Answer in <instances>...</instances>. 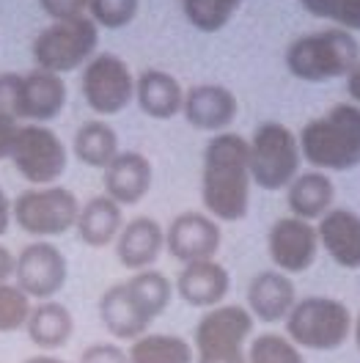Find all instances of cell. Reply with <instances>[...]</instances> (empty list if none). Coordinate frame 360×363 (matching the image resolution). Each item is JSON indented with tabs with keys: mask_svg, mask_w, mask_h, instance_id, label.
<instances>
[{
	"mask_svg": "<svg viewBox=\"0 0 360 363\" xmlns=\"http://www.w3.org/2000/svg\"><path fill=\"white\" fill-rule=\"evenodd\" d=\"M248 363H305V355L286 333L267 330L248 344Z\"/></svg>",
	"mask_w": 360,
	"mask_h": 363,
	"instance_id": "30",
	"label": "cell"
},
{
	"mask_svg": "<svg viewBox=\"0 0 360 363\" xmlns=\"http://www.w3.org/2000/svg\"><path fill=\"white\" fill-rule=\"evenodd\" d=\"M25 330H28L30 344H36L45 352H52V350H61L69 344L72 333H74V317L64 303L45 300V303L30 308Z\"/></svg>",
	"mask_w": 360,
	"mask_h": 363,
	"instance_id": "25",
	"label": "cell"
},
{
	"mask_svg": "<svg viewBox=\"0 0 360 363\" xmlns=\"http://www.w3.org/2000/svg\"><path fill=\"white\" fill-rule=\"evenodd\" d=\"M77 363H130V358H127V350L118 347L116 341H96L80 352Z\"/></svg>",
	"mask_w": 360,
	"mask_h": 363,
	"instance_id": "34",
	"label": "cell"
},
{
	"mask_svg": "<svg viewBox=\"0 0 360 363\" xmlns=\"http://www.w3.org/2000/svg\"><path fill=\"white\" fill-rule=\"evenodd\" d=\"M72 152L83 165L105 171L121 149H118V135L111 124L102 118H91L77 127L74 140H72Z\"/></svg>",
	"mask_w": 360,
	"mask_h": 363,
	"instance_id": "26",
	"label": "cell"
},
{
	"mask_svg": "<svg viewBox=\"0 0 360 363\" xmlns=\"http://www.w3.org/2000/svg\"><path fill=\"white\" fill-rule=\"evenodd\" d=\"M165 250V228L154 218L137 215L127 220L116 240V259L133 272L152 270Z\"/></svg>",
	"mask_w": 360,
	"mask_h": 363,
	"instance_id": "17",
	"label": "cell"
},
{
	"mask_svg": "<svg viewBox=\"0 0 360 363\" xmlns=\"http://www.w3.org/2000/svg\"><path fill=\"white\" fill-rule=\"evenodd\" d=\"M242 0H181L184 20L201 33H218L234 20Z\"/></svg>",
	"mask_w": 360,
	"mask_h": 363,
	"instance_id": "29",
	"label": "cell"
},
{
	"mask_svg": "<svg viewBox=\"0 0 360 363\" xmlns=\"http://www.w3.org/2000/svg\"><path fill=\"white\" fill-rule=\"evenodd\" d=\"M347 94H349L352 105H358L360 108V64L347 74Z\"/></svg>",
	"mask_w": 360,
	"mask_h": 363,
	"instance_id": "41",
	"label": "cell"
},
{
	"mask_svg": "<svg viewBox=\"0 0 360 363\" xmlns=\"http://www.w3.org/2000/svg\"><path fill=\"white\" fill-rule=\"evenodd\" d=\"M319 248L344 270H360V215L347 206H333L319 223Z\"/></svg>",
	"mask_w": 360,
	"mask_h": 363,
	"instance_id": "18",
	"label": "cell"
},
{
	"mask_svg": "<svg viewBox=\"0 0 360 363\" xmlns=\"http://www.w3.org/2000/svg\"><path fill=\"white\" fill-rule=\"evenodd\" d=\"M220 242H223L220 223L206 212H193V209L181 212L165 228V248L181 264L215 259Z\"/></svg>",
	"mask_w": 360,
	"mask_h": 363,
	"instance_id": "13",
	"label": "cell"
},
{
	"mask_svg": "<svg viewBox=\"0 0 360 363\" xmlns=\"http://www.w3.org/2000/svg\"><path fill=\"white\" fill-rule=\"evenodd\" d=\"M283 64L289 74L303 83H325L347 77L360 64V45L355 33L341 28H325L305 36H297L286 47Z\"/></svg>",
	"mask_w": 360,
	"mask_h": 363,
	"instance_id": "3",
	"label": "cell"
},
{
	"mask_svg": "<svg viewBox=\"0 0 360 363\" xmlns=\"http://www.w3.org/2000/svg\"><path fill=\"white\" fill-rule=\"evenodd\" d=\"M14 267H17V256L6 245H0V281L3 284H9L14 278Z\"/></svg>",
	"mask_w": 360,
	"mask_h": 363,
	"instance_id": "39",
	"label": "cell"
},
{
	"mask_svg": "<svg viewBox=\"0 0 360 363\" xmlns=\"http://www.w3.org/2000/svg\"><path fill=\"white\" fill-rule=\"evenodd\" d=\"M11 215L25 234L36 240H50L74 228L80 215V201L69 187L61 184L28 187L11 201Z\"/></svg>",
	"mask_w": 360,
	"mask_h": 363,
	"instance_id": "8",
	"label": "cell"
},
{
	"mask_svg": "<svg viewBox=\"0 0 360 363\" xmlns=\"http://www.w3.org/2000/svg\"><path fill=\"white\" fill-rule=\"evenodd\" d=\"M283 322H286V336L300 350H314V352H333L344 347L355 325L349 308L341 300L322 295L297 300Z\"/></svg>",
	"mask_w": 360,
	"mask_h": 363,
	"instance_id": "4",
	"label": "cell"
},
{
	"mask_svg": "<svg viewBox=\"0 0 360 363\" xmlns=\"http://www.w3.org/2000/svg\"><path fill=\"white\" fill-rule=\"evenodd\" d=\"M9 160L25 182L47 187L64 177L69 152L58 133H52L47 124H20Z\"/></svg>",
	"mask_w": 360,
	"mask_h": 363,
	"instance_id": "9",
	"label": "cell"
},
{
	"mask_svg": "<svg viewBox=\"0 0 360 363\" xmlns=\"http://www.w3.org/2000/svg\"><path fill=\"white\" fill-rule=\"evenodd\" d=\"M23 363H69V361L58 358V355H30V358H25Z\"/></svg>",
	"mask_w": 360,
	"mask_h": 363,
	"instance_id": "42",
	"label": "cell"
},
{
	"mask_svg": "<svg viewBox=\"0 0 360 363\" xmlns=\"http://www.w3.org/2000/svg\"><path fill=\"white\" fill-rule=\"evenodd\" d=\"M80 91L96 116H116L135 99V77L124 58L113 52H96L83 67Z\"/></svg>",
	"mask_w": 360,
	"mask_h": 363,
	"instance_id": "10",
	"label": "cell"
},
{
	"mask_svg": "<svg viewBox=\"0 0 360 363\" xmlns=\"http://www.w3.org/2000/svg\"><path fill=\"white\" fill-rule=\"evenodd\" d=\"M127 286L133 289V295L137 297V303L146 308V314L152 319H157L174 300V281L159 270H140L133 272V278L127 281Z\"/></svg>",
	"mask_w": 360,
	"mask_h": 363,
	"instance_id": "28",
	"label": "cell"
},
{
	"mask_svg": "<svg viewBox=\"0 0 360 363\" xmlns=\"http://www.w3.org/2000/svg\"><path fill=\"white\" fill-rule=\"evenodd\" d=\"M67 83L61 74L45 69H33L23 74V94H20V121L28 124H47L64 113L67 108Z\"/></svg>",
	"mask_w": 360,
	"mask_h": 363,
	"instance_id": "19",
	"label": "cell"
},
{
	"mask_svg": "<svg viewBox=\"0 0 360 363\" xmlns=\"http://www.w3.org/2000/svg\"><path fill=\"white\" fill-rule=\"evenodd\" d=\"M267 253L275 270L286 275H303L314 267L319 256L316 226L300 218H278L267 231Z\"/></svg>",
	"mask_w": 360,
	"mask_h": 363,
	"instance_id": "12",
	"label": "cell"
},
{
	"mask_svg": "<svg viewBox=\"0 0 360 363\" xmlns=\"http://www.w3.org/2000/svg\"><path fill=\"white\" fill-rule=\"evenodd\" d=\"M124 228V209L108 196H94L86 204H80V215L74 231L83 245L89 248H108L116 245L118 234Z\"/></svg>",
	"mask_w": 360,
	"mask_h": 363,
	"instance_id": "23",
	"label": "cell"
},
{
	"mask_svg": "<svg viewBox=\"0 0 360 363\" xmlns=\"http://www.w3.org/2000/svg\"><path fill=\"white\" fill-rule=\"evenodd\" d=\"M176 295L193 306V308H215V306H223L225 295L231 289V275L225 270L220 262L215 259H206V262H193V264H184L176 275V284H174Z\"/></svg>",
	"mask_w": 360,
	"mask_h": 363,
	"instance_id": "20",
	"label": "cell"
},
{
	"mask_svg": "<svg viewBox=\"0 0 360 363\" xmlns=\"http://www.w3.org/2000/svg\"><path fill=\"white\" fill-rule=\"evenodd\" d=\"M20 94H23V74L0 72V116L17 124H20Z\"/></svg>",
	"mask_w": 360,
	"mask_h": 363,
	"instance_id": "33",
	"label": "cell"
},
{
	"mask_svg": "<svg viewBox=\"0 0 360 363\" xmlns=\"http://www.w3.org/2000/svg\"><path fill=\"white\" fill-rule=\"evenodd\" d=\"M336 28L341 30H349V33H358L360 30V0H344L341 9H338Z\"/></svg>",
	"mask_w": 360,
	"mask_h": 363,
	"instance_id": "36",
	"label": "cell"
},
{
	"mask_svg": "<svg viewBox=\"0 0 360 363\" xmlns=\"http://www.w3.org/2000/svg\"><path fill=\"white\" fill-rule=\"evenodd\" d=\"M99 319L105 325V330L116 341H137L140 336L149 333L154 319L146 314V308L137 303L133 289L124 284H113L99 297Z\"/></svg>",
	"mask_w": 360,
	"mask_h": 363,
	"instance_id": "15",
	"label": "cell"
},
{
	"mask_svg": "<svg viewBox=\"0 0 360 363\" xmlns=\"http://www.w3.org/2000/svg\"><path fill=\"white\" fill-rule=\"evenodd\" d=\"M39 6L52 23L86 17V11H89V0H39Z\"/></svg>",
	"mask_w": 360,
	"mask_h": 363,
	"instance_id": "35",
	"label": "cell"
},
{
	"mask_svg": "<svg viewBox=\"0 0 360 363\" xmlns=\"http://www.w3.org/2000/svg\"><path fill=\"white\" fill-rule=\"evenodd\" d=\"M17 130H20L17 121L0 116V160H9L11 146H14V138H17Z\"/></svg>",
	"mask_w": 360,
	"mask_h": 363,
	"instance_id": "38",
	"label": "cell"
},
{
	"mask_svg": "<svg viewBox=\"0 0 360 363\" xmlns=\"http://www.w3.org/2000/svg\"><path fill=\"white\" fill-rule=\"evenodd\" d=\"M11 223H14V215H11V199L6 196V190L0 187V237L11 228Z\"/></svg>",
	"mask_w": 360,
	"mask_h": 363,
	"instance_id": "40",
	"label": "cell"
},
{
	"mask_svg": "<svg viewBox=\"0 0 360 363\" xmlns=\"http://www.w3.org/2000/svg\"><path fill=\"white\" fill-rule=\"evenodd\" d=\"M256 319L245 306H215L203 311L193 333L196 363H248V344Z\"/></svg>",
	"mask_w": 360,
	"mask_h": 363,
	"instance_id": "5",
	"label": "cell"
},
{
	"mask_svg": "<svg viewBox=\"0 0 360 363\" xmlns=\"http://www.w3.org/2000/svg\"><path fill=\"white\" fill-rule=\"evenodd\" d=\"M30 297L25 295L17 284L0 281V333H14L25 328L30 317Z\"/></svg>",
	"mask_w": 360,
	"mask_h": 363,
	"instance_id": "31",
	"label": "cell"
},
{
	"mask_svg": "<svg viewBox=\"0 0 360 363\" xmlns=\"http://www.w3.org/2000/svg\"><path fill=\"white\" fill-rule=\"evenodd\" d=\"M250 179L261 190H286L300 174V140L281 121H264L248 140Z\"/></svg>",
	"mask_w": 360,
	"mask_h": 363,
	"instance_id": "6",
	"label": "cell"
},
{
	"mask_svg": "<svg viewBox=\"0 0 360 363\" xmlns=\"http://www.w3.org/2000/svg\"><path fill=\"white\" fill-rule=\"evenodd\" d=\"M300 155L314 171H352L360 165V108L352 102L333 105L300 130Z\"/></svg>",
	"mask_w": 360,
	"mask_h": 363,
	"instance_id": "2",
	"label": "cell"
},
{
	"mask_svg": "<svg viewBox=\"0 0 360 363\" xmlns=\"http://www.w3.org/2000/svg\"><path fill=\"white\" fill-rule=\"evenodd\" d=\"M96 45H99V28L86 14V17L47 25L33 39L30 52H33L36 69H45L52 74H69L89 64L96 55Z\"/></svg>",
	"mask_w": 360,
	"mask_h": 363,
	"instance_id": "7",
	"label": "cell"
},
{
	"mask_svg": "<svg viewBox=\"0 0 360 363\" xmlns=\"http://www.w3.org/2000/svg\"><path fill=\"white\" fill-rule=\"evenodd\" d=\"M341 3H344V0H300V6H303L311 17H316V20H330V23H336Z\"/></svg>",
	"mask_w": 360,
	"mask_h": 363,
	"instance_id": "37",
	"label": "cell"
},
{
	"mask_svg": "<svg viewBox=\"0 0 360 363\" xmlns=\"http://www.w3.org/2000/svg\"><path fill=\"white\" fill-rule=\"evenodd\" d=\"M140 11V0H89V17L96 28L118 30L133 25Z\"/></svg>",
	"mask_w": 360,
	"mask_h": 363,
	"instance_id": "32",
	"label": "cell"
},
{
	"mask_svg": "<svg viewBox=\"0 0 360 363\" xmlns=\"http://www.w3.org/2000/svg\"><path fill=\"white\" fill-rule=\"evenodd\" d=\"M237 113H240V102H237L234 91L220 83H201V86L184 91L181 116L198 133H209V135L228 133Z\"/></svg>",
	"mask_w": 360,
	"mask_h": 363,
	"instance_id": "14",
	"label": "cell"
},
{
	"mask_svg": "<svg viewBox=\"0 0 360 363\" xmlns=\"http://www.w3.org/2000/svg\"><path fill=\"white\" fill-rule=\"evenodd\" d=\"M130 363H196L193 344L176 333H146L127 350Z\"/></svg>",
	"mask_w": 360,
	"mask_h": 363,
	"instance_id": "27",
	"label": "cell"
},
{
	"mask_svg": "<svg viewBox=\"0 0 360 363\" xmlns=\"http://www.w3.org/2000/svg\"><path fill=\"white\" fill-rule=\"evenodd\" d=\"M152 160L140 152H118L113 162L102 171V182H105V196L113 199L121 206H135L140 204L149 190H152Z\"/></svg>",
	"mask_w": 360,
	"mask_h": 363,
	"instance_id": "16",
	"label": "cell"
},
{
	"mask_svg": "<svg viewBox=\"0 0 360 363\" xmlns=\"http://www.w3.org/2000/svg\"><path fill=\"white\" fill-rule=\"evenodd\" d=\"M135 102L143 116L154 121H168L181 113L184 89L165 69H143L135 77Z\"/></svg>",
	"mask_w": 360,
	"mask_h": 363,
	"instance_id": "22",
	"label": "cell"
},
{
	"mask_svg": "<svg viewBox=\"0 0 360 363\" xmlns=\"http://www.w3.org/2000/svg\"><path fill=\"white\" fill-rule=\"evenodd\" d=\"M69 278V262L64 250L52 245L50 240H36L25 245L17 253V267H14V284L23 289L30 300H52L64 289Z\"/></svg>",
	"mask_w": 360,
	"mask_h": 363,
	"instance_id": "11",
	"label": "cell"
},
{
	"mask_svg": "<svg viewBox=\"0 0 360 363\" xmlns=\"http://www.w3.org/2000/svg\"><path fill=\"white\" fill-rule=\"evenodd\" d=\"M250 149L237 133L212 135L203 146L201 201L218 223H240L250 212Z\"/></svg>",
	"mask_w": 360,
	"mask_h": 363,
	"instance_id": "1",
	"label": "cell"
},
{
	"mask_svg": "<svg viewBox=\"0 0 360 363\" xmlns=\"http://www.w3.org/2000/svg\"><path fill=\"white\" fill-rule=\"evenodd\" d=\"M352 336H355V344H358V350H360V314H358V319H355V325H352Z\"/></svg>",
	"mask_w": 360,
	"mask_h": 363,
	"instance_id": "43",
	"label": "cell"
},
{
	"mask_svg": "<svg viewBox=\"0 0 360 363\" xmlns=\"http://www.w3.org/2000/svg\"><path fill=\"white\" fill-rule=\"evenodd\" d=\"M297 303L292 275L281 270H261L248 284V311L261 322H283Z\"/></svg>",
	"mask_w": 360,
	"mask_h": 363,
	"instance_id": "21",
	"label": "cell"
},
{
	"mask_svg": "<svg viewBox=\"0 0 360 363\" xmlns=\"http://www.w3.org/2000/svg\"><path fill=\"white\" fill-rule=\"evenodd\" d=\"M336 201V184L322 171H300L297 179L286 187L289 212L300 220H322Z\"/></svg>",
	"mask_w": 360,
	"mask_h": 363,
	"instance_id": "24",
	"label": "cell"
}]
</instances>
